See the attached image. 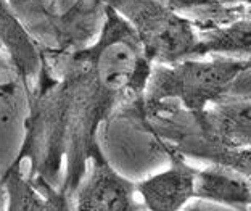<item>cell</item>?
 <instances>
[{
    "label": "cell",
    "instance_id": "obj_13",
    "mask_svg": "<svg viewBox=\"0 0 251 211\" xmlns=\"http://www.w3.org/2000/svg\"><path fill=\"white\" fill-rule=\"evenodd\" d=\"M226 99L251 100V68L245 70L230 85Z\"/></svg>",
    "mask_w": 251,
    "mask_h": 211
},
{
    "label": "cell",
    "instance_id": "obj_8",
    "mask_svg": "<svg viewBox=\"0 0 251 211\" xmlns=\"http://www.w3.org/2000/svg\"><path fill=\"white\" fill-rule=\"evenodd\" d=\"M195 198L247 211L251 207V178L224 164L211 163L197 171Z\"/></svg>",
    "mask_w": 251,
    "mask_h": 211
},
{
    "label": "cell",
    "instance_id": "obj_9",
    "mask_svg": "<svg viewBox=\"0 0 251 211\" xmlns=\"http://www.w3.org/2000/svg\"><path fill=\"white\" fill-rule=\"evenodd\" d=\"M197 58L213 55L251 60V16H242L226 25L197 27Z\"/></svg>",
    "mask_w": 251,
    "mask_h": 211
},
{
    "label": "cell",
    "instance_id": "obj_15",
    "mask_svg": "<svg viewBox=\"0 0 251 211\" xmlns=\"http://www.w3.org/2000/svg\"><path fill=\"white\" fill-rule=\"evenodd\" d=\"M2 198H3V189L0 187V203H2ZM0 211H2V210H0Z\"/></svg>",
    "mask_w": 251,
    "mask_h": 211
},
{
    "label": "cell",
    "instance_id": "obj_3",
    "mask_svg": "<svg viewBox=\"0 0 251 211\" xmlns=\"http://www.w3.org/2000/svg\"><path fill=\"white\" fill-rule=\"evenodd\" d=\"M132 27L153 65L197 58L198 31L193 21L159 0H105Z\"/></svg>",
    "mask_w": 251,
    "mask_h": 211
},
{
    "label": "cell",
    "instance_id": "obj_14",
    "mask_svg": "<svg viewBox=\"0 0 251 211\" xmlns=\"http://www.w3.org/2000/svg\"><path fill=\"white\" fill-rule=\"evenodd\" d=\"M224 5H245L248 8V13L251 16V0H221Z\"/></svg>",
    "mask_w": 251,
    "mask_h": 211
},
{
    "label": "cell",
    "instance_id": "obj_5",
    "mask_svg": "<svg viewBox=\"0 0 251 211\" xmlns=\"http://www.w3.org/2000/svg\"><path fill=\"white\" fill-rule=\"evenodd\" d=\"M169 158V166L137 184L144 207L148 211H182L195 198L197 171L187 163V157L177 148L161 144Z\"/></svg>",
    "mask_w": 251,
    "mask_h": 211
},
{
    "label": "cell",
    "instance_id": "obj_7",
    "mask_svg": "<svg viewBox=\"0 0 251 211\" xmlns=\"http://www.w3.org/2000/svg\"><path fill=\"white\" fill-rule=\"evenodd\" d=\"M5 211H74V198L42 178L23 173V164H10L0 178Z\"/></svg>",
    "mask_w": 251,
    "mask_h": 211
},
{
    "label": "cell",
    "instance_id": "obj_1",
    "mask_svg": "<svg viewBox=\"0 0 251 211\" xmlns=\"http://www.w3.org/2000/svg\"><path fill=\"white\" fill-rule=\"evenodd\" d=\"M41 55L20 155L29 159L34 173L52 182L66 161L61 189L74 198L100 147V124L121 102L144 99L153 63L134 29L110 5L92 45L76 52L42 49Z\"/></svg>",
    "mask_w": 251,
    "mask_h": 211
},
{
    "label": "cell",
    "instance_id": "obj_2",
    "mask_svg": "<svg viewBox=\"0 0 251 211\" xmlns=\"http://www.w3.org/2000/svg\"><path fill=\"white\" fill-rule=\"evenodd\" d=\"M251 68V60L227 56L187 58L176 65H153L142 105L176 102L190 115H200L224 100L233 81Z\"/></svg>",
    "mask_w": 251,
    "mask_h": 211
},
{
    "label": "cell",
    "instance_id": "obj_17",
    "mask_svg": "<svg viewBox=\"0 0 251 211\" xmlns=\"http://www.w3.org/2000/svg\"><path fill=\"white\" fill-rule=\"evenodd\" d=\"M0 187H2V185H0Z\"/></svg>",
    "mask_w": 251,
    "mask_h": 211
},
{
    "label": "cell",
    "instance_id": "obj_11",
    "mask_svg": "<svg viewBox=\"0 0 251 211\" xmlns=\"http://www.w3.org/2000/svg\"><path fill=\"white\" fill-rule=\"evenodd\" d=\"M177 13L192 15L197 27L226 25L242 16H250L245 5H224L221 0H159Z\"/></svg>",
    "mask_w": 251,
    "mask_h": 211
},
{
    "label": "cell",
    "instance_id": "obj_4",
    "mask_svg": "<svg viewBox=\"0 0 251 211\" xmlns=\"http://www.w3.org/2000/svg\"><path fill=\"white\" fill-rule=\"evenodd\" d=\"M135 193L137 184L119 174L99 147L74 193V211H140Z\"/></svg>",
    "mask_w": 251,
    "mask_h": 211
},
{
    "label": "cell",
    "instance_id": "obj_12",
    "mask_svg": "<svg viewBox=\"0 0 251 211\" xmlns=\"http://www.w3.org/2000/svg\"><path fill=\"white\" fill-rule=\"evenodd\" d=\"M8 5L15 16L29 25L34 36L45 42L44 49L50 47L52 41V23L53 15L47 5V0H8Z\"/></svg>",
    "mask_w": 251,
    "mask_h": 211
},
{
    "label": "cell",
    "instance_id": "obj_6",
    "mask_svg": "<svg viewBox=\"0 0 251 211\" xmlns=\"http://www.w3.org/2000/svg\"><path fill=\"white\" fill-rule=\"evenodd\" d=\"M185 113L192 131L209 145L226 150L251 148V100L224 99L200 115Z\"/></svg>",
    "mask_w": 251,
    "mask_h": 211
},
{
    "label": "cell",
    "instance_id": "obj_16",
    "mask_svg": "<svg viewBox=\"0 0 251 211\" xmlns=\"http://www.w3.org/2000/svg\"><path fill=\"white\" fill-rule=\"evenodd\" d=\"M193 211H197V210H193Z\"/></svg>",
    "mask_w": 251,
    "mask_h": 211
},
{
    "label": "cell",
    "instance_id": "obj_10",
    "mask_svg": "<svg viewBox=\"0 0 251 211\" xmlns=\"http://www.w3.org/2000/svg\"><path fill=\"white\" fill-rule=\"evenodd\" d=\"M31 87L11 63L7 53H0V129L13 128L29 111Z\"/></svg>",
    "mask_w": 251,
    "mask_h": 211
}]
</instances>
